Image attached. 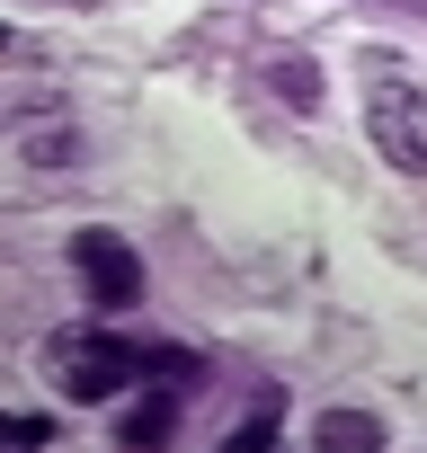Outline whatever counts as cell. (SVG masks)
I'll return each mask as SVG.
<instances>
[{
    "mask_svg": "<svg viewBox=\"0 0 427 453\" xmlns=\"http://www.w3.org/2000/svg\"><path fill=\"white\" fill-rule=\"evenodd\" d=\"M54 382L72 400H116L125 382H143V347L116 329H63L54 338Z\"/></svg>",
    "mask_w": 427,
    "mask_h": 453,
    "instance_id": "1",
    "label": "cell"
},
{
    "mask_svg": "<svg viewBox=\"0 0 427 453\" xmlns=\"http://www.w3.org/2000/svg\"><path fill=\"white\" fill-rule=\"evenodd\" d=\"M365 134L400 178H427V89H409L400 72H374L365 89Z\"/></svg>",
    "mask_w": 427,
    "mask_h": 453,
    "instance_id": "2",
    "label": "cell"
},
{
    "mask_svg": "<svg viewBox=\"0 0 427 453\" xmlns=\"http://www.w3.org/2000/svg\"><path fill=\"white\" fill-rule=\"evenodd\" d=\"M72 267H81V285H89V303H98V311L143 303V258H134L116 232H81V241H72Z\"/></svg>",
    "mask_w": 427,
    "mask_h": 453,
    "instance_id": "3",
    "label": "cell"
},
{
    "mask_svg": "<svg viewBox=\"0 0 427 453\" xmlns=\"http://www.w3.org/2000/svg\"><path fill=\"white\" fill-rule=\"evenodd\" d=\"M312 444H321V453H383V418H374V409H330V418L312 426Z\"/></svg>",
    "mask_w": 427,
    "mask_h": 453,
    "instance_id": "4",
    "label": "cell"
},
{
    "mask_svg": "<svg viewBox=\"0 0 427 453\" xmlns=\"http://www.w3.org/2000/svg\"><path fill=\"white\" fill-rule=\"evenodd\" d=\"M169 426H178V382L143 391V400H134V418H116V444H160Z\"/></svg>",
    "mask_w": 427,
    "mask_h": 453,
    "instance_id": "5",
    "label": "cell"
},
{
    "mask_svg": "<svg viewBox=\"0 0 427 453\" xmlns=\"http://www.w3.org/2000/svg\"><path fill=\"white\" fill-rule=\"evenodd\" d=\"M268 81H276V98H285V107H303V116L321 107V63H312L303 45H285V54L268 63Z\"/></svg>",
    "mask_w": 427,
    "mask_h": 453,
    "instance_id": "6",
    "label": "cell"
},
{
    "mask_svg": "<svg viewBox=\"0 0 427 453\" xmlns=\"http://www.w3.org/2000/svg\"><path fill=\"white\" fill-rule=\"evenodd\" d=\"M134 347H143V373H151V382H178V391H187V382L205 373V365H196L187 347H169V338H134Z\"/></svg>",
    "mask_w": 427,
    "mask_h": 453,
    "instance_id": "7",
    "label": "cell"
},
{
    "mask_svg": "<svg viewBox=\"0 0 427 453\" xmlns=\"http://www.w3.org/2000/svg\"><path fill=\"white\" fill-rule=\"evenodd\" d=\"M268 444H276V400H259V409L232 426V453H268Z\"/></svg>",
    "mask_w": 427,
    "mask_h": 453,
    "instance_id": "8",
    "label": "cell"
},
{
    "mask_svg": "<svg viewBox=\"0 0 427 453\" xmlns=\"http://www.w3.org/2000/svg\"><path fill=\"white\" fill-rule=\"evenodd\" d=\"M0 444H54V418H36V409H0Z\"/></svg>",
    "mask_w": 427,
    "mask_h": 453,
    "instance_id": "9",
    "label": "cell"
},
{
    "mask_svg": "<svg viewBox=\"0 0 427 453\" xmlns=\"http://www.w3.org/2000/svg\"><path fill=\"white\" fill-rule=\"evenodd\" d=\"M27 160H36V169H54V160H81V134L45 125V134H27Z\"/></svg>",
    "mask_w": 427,
    "mask_h": 453,
    "instance_id": "10",
    "label": "cell"
},
{
    "mask_svg": "<svg viewBox=\"0 0 427 453\" xmlns=\"http://www.w3.org/2000/svg\"><path fill=\"white\" fill-rule=\"evenodd\" d=\"M0 45H10V27H0Z\"/></svg>",
    "mask_w": 427,
    "mask_h": 453,
    "instance_id": "11",
    "label": "cell"
},
{
    "mask_svg": "<svg viewBox=\"0 0 427 453\" xmlns=\"http://www.w3.org/2000/svg\"><path fill=\"white\" fill-rule=\"evenodd\" d=\"M409 10H427V0H409Z\"/></svg>",
    "mask_w": 427,
    "mask_h": 453,
    "instance_id": "12",
    "label": "cell"
}]
</instances>
